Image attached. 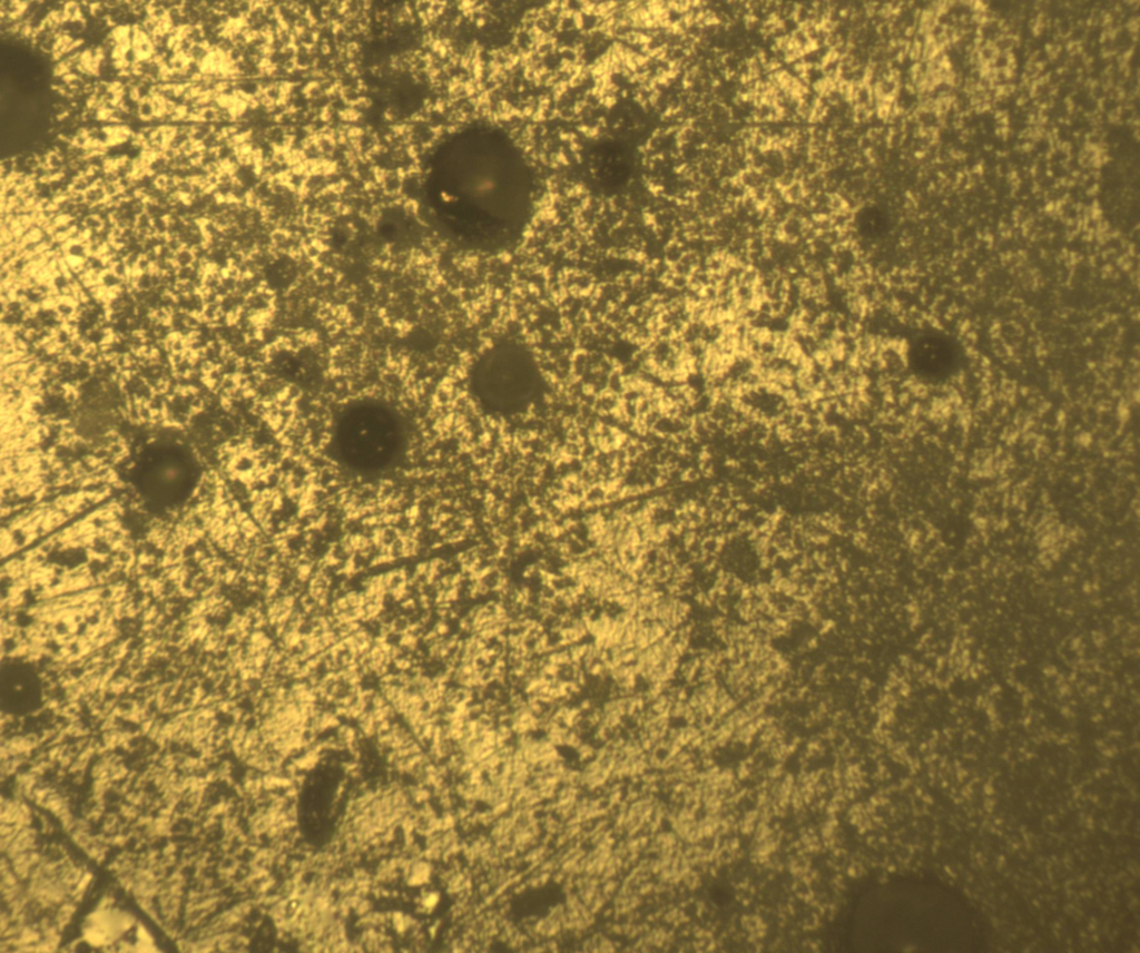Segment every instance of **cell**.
Returning a JSON list of instances; mask_svg holds the SVG:
<instances>
[{
  "label": "cell",
  "mask_w": 1140,
  "mask_h": 953,
  "mask_svg": "<svg viewBox=\"0 0 1140 953\" xmlns=\"http://www.w3.org/2000/svg\"><path fill=\"white\" fill-rule=\"evenodd\" d=\"M405 441L402 420L394 410L375 401L350 406L338 420L336 448L343 460L362 471L386 468L400 455Z\"/></svg>",
  "instance_id": "cell-1"
},
{
  "label": "cell",
  "mask_w": 1140,
  "mask_h": 953,
  "mask_svg": "<svg viewBox=\"0 0 1140 953\" xmlns=\"http://www.w3.org/2000/svg\"><path fill=\"white\" fill-rule=\"evenodd\" d=\"M579 708H580L581 711L589 710L591 708V700L590 699H583L580 703Z\"/></svg>",
  "instance_id": "cell-3"
},
{
  "label": "cell",
  "mask_w": 1140,
  "mask_h": 953,
  "mask_svg": "<svg viewBox=\"0 0 1140 953\" xmlns=\"http://www.w3.org/2000/svg\"><path fill=\"white\" fill-rule=\"evenodd\" d=\"M912 358L916 371L931 381L944 380L953 374L960 364V351L955 343L941 334H928L914 345Z\"/></svg>",
  "instance_id": "cell-2"
}]
</instances>
